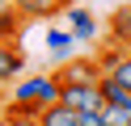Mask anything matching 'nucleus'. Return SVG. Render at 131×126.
<instances>
[{"instance_id": "nucleus-11", "label": "nucleus", "mask_w": 131, "mask_h": 126, "mask_svg": "<svg viewBox=\"0 0 131 126\" xmlns=\"http://www.w3.org/2000/svg\"><path fill=\"white\" fill-rule=\"evenodd\" d=\"M102 97L106 105H118V109H131V88H123L114 76H102Z\"/></svg>"}, {"instance_id": "nucleus-9", "label": "nucleus", "mask_w": 131, "mask_h": 126, "mask_svg": "<svg viewBox=\"0 0 131 126\" xmlns=\"http://www.w3.org/2000/svg\"><path fill=\"white\" fill-rule=\"evenodd\" d=\"M21 25H26V17L17 13L13 4H0V42H17Z\"/></svg>"}, {"instance_id": "nucleus-7", "label": "nucleus", "mask_w": 131, "mask_h": 126, "mask_svg": "<svg viewBox=\"0 0 131 126\" xmlns=\"http://www.w3.org/2000/svg\"><path fill=\"white\" fill-rule=\"evenodd\" d=\"M106 38H110L114 46H127V42H131V4H123L118 13L110 17V30H106Z\"/></svg>"}, {"instance_id": "nucleus-19", "label": "nucleus", "mask_w": 131, "mask_h": 126, "mask_svg": "<svg viewBox=\"0 0 131 126\" xmlns=\"http://www.w3.org/2000/svg\"><path fill=\"white\" fill-rule=\"evenodd\" d=\"M63 4H76V0H63Z\"/></svg>"}, {"instance_id": "nucleus-21", "label": "nucleus", "mask_w": 131, "mask_h": 126, "mask_svg": "<svg viewBox=\"0 0 131 126\" xmlns=\"http://www.w3.org/2000/svg\"><path fill=\"white\" fill-rule=\"evenodd\" d=\"M127 4H131V0H127Z\"/></svg>"}, {"instance_id": "nucleus-15", "label": "nucleus", "mask_w": 131, "mask_h": 126, "mask_svg": "<svg viewBox=\"0 0 131 126\" xmlns=\"http://www.w3.org/2000/svg\"><path fill=\"white\" fill-rule=\"evenodd\" d=\"M110 76H114V80H118V84H123V88H131V55H127V59H123V63H118V67H114V72H110Z\"/></svg>"}, {"instance_id": "nucleus-10", "label": "nucleus", "mask_w": 131, "mask_h": 126, "mask_svg": "<svg viewBox=\"0 0 131 126\" xmlns=\"http://www.w3.org/2000/svg\"><path fill=\"white\" fill-rule=\"evenodd\" d=\"M38 126H76V109H68L63 101H55V105H47L38 114Z\"/></svg>"}, {"instance_id": "nucleus-8", "label": "nucleus", "mask_w": 131, "mask_h": 126, "mask_svg": "<svg viewBox=\"0 0 131 126\" xmlns=\"http://www.w3.org/2000/svg\"><path fill=\"white\" fill-rule=\"evenodd\" d=\"M42 46L51 50V59H72V46H76V38H72L68 30H47Z\"/></svg>"}, {"instance_id": "nucleus-18", "label": "nucleus", "mask_w": 131, "mask_h": 126, "mask_svg": "<svg viewBox=\"0 0 131 126\" xmlns=\"http://www.w3.org/2000/svg\"><path fill=\"white\" fill-rule=\"evenodd\" d=\"M9 4H13V8H17V4H21V0H9Z\"/></svg>"}, {"instance_id": "nucleus-1", "label": "nucleus", "mask_w": 131, "mask_h": 126, "mask_svg": "<svg viewBox=\"0 0 131 126\" xmlns=\"http://www.w3.org/2000/svg\"><path fill=\"white\" fill-rule=\"evenodd\" d=\"M9 101H34V105H55L59 101V80L55 72H30V76H17L9 88Z\"/></svg>"}, {"instance_id": "nucleus-12", "label": "nucleus", "mask_w": 131, "mask_h": 126, "mask_svg": "<svg viewBox=\"0 0 131 126\" xmlns=\"http://www.w3.org/2000/svg\"><path fill=\"white\" fill-rule=\"evenodd\" d=\"M93 59H97V67H102V76H110L114 67L127 59V46H114V42H110V46H106V50H97Z\"/></svg>"}, {"instance_id": "nucleus-16", "label": "nucleus", "mask_w": 131, "mask_h": 126, "mask_svg": "<svg viewBox=\"0 0 131 126\" xmlns=\"http://www.w3.org/2000/svg\"><path fill=\"white\" fill-rule=\"evenodd\" d=\"M0 126H17V118H9L4 109H0Z\"/></svg>"}, {"instance_id": "nucleus-6", "label": "nucleus", "mask_w": 131, "mask_h": 126, "mask_svg": "<svg viewBox=\"0 0 131 126\" xmlns=\"http://www.w3.org/2000/svg\"><path fill=\"white\" fill-rule=\"evenodd\" d=\"M63 8H68L63 0H21L17 13L26 17V21H47V17H59Z\"/></svg>"}, {"instance_id": "nucleus-4", "label": "nucleus", "mask_w": 131, "mask_h": 126, "mask_svg": "<svg viewBox=\"0 0 131 126\" xmlns=\"http://www.w3.org/2000/svg\"><path fill=\"white\" fill-rule=\"evenodd\" d=\"M59 17H63V21H68V25H63V30H68V34H72V38H76V42H93V38H97V17L89 13L85 4H68V8H63Z\"/></svg>"}, {"instance_id": "nucleus-14", "label": "nucleus", "mask_w": 131, "mask_h": 126, "mask_svg": "<svg viewBox=\"0 0 131 126\" xmlns=\"http://www.w3.org/2000/svg\"><path fill=\"white\" fill-rule=\"evenodd\" d=\"M76 126H110V122L102 109H85V114H76Z\"/></svg>"}, {"instance_id": "nucleus-20", "label": "nucleus", "mask_w": 131, "mask_h": 126, "mask_svg": "<svg viewBox=\"0 0 131 126\" xmlns=\"http://www.w3.org/2000/svg\"><path fill=\"white\" fill-rule=\"evenodd\" d=\"M127 55H131V42H127Z\"/></svg>"}, {"instance_id": "nucleus-2", "label": "nucleus", "mask_w": 131, "mask_h": 126, "mask_svg": "<svg viewBox=\"0 0 131 126\" xmlns=\"http://www.w3.org/2000/svg\"><path fill=\"white\" fill-rule=\"evenodd\" d=\"M59 101L68 109H76V114H85V109H102L106 97H102V80L97 84H59Z\"/></svg>"}, {"instance_id": "nucleus-3", "label": "nucleus", "mask_w": 131, "mask_h": 126, "mask_svg": "<svg viewBox=\"0 0 131 126\" xmlns=\"http://www.w3.org/2000/svg\"><path fill=\"white\" fill-rule=\"evenodd\" d=\"M55 80L59 84H97L102 80V67H97L93 55H72V59H63V67L55 72Z\"/></svg>"}, {"instance_id": "nucleus-5", "label": "nucleus", "mask_w": 131, "mask_h": 126, "mask_svg": "<svg viewBox=\"0 0 131 126\" xmlns=\"http://www.w3.org/2000/svg\"><path fill=\"white\" fill-rule=\"evenodd\" d=\"M17 76H26V50L21 42H0V84H13Z\"/></svg>"}, {"instance_id": "nucleus-17", "label": "nucleus", "mask_w": 131, "mask_h": 126, "mask_svg": "<svg viewBox=\"0 0 131 126\" xmlns=\"http://www.w3.org/2000/svg\"><path fill=\"white\" fill-rule=\"evenodd\" d=\"M4 101H9V97H4V92H0V109H4Z\"/></svg>"}, {"instance_id": "nucleus-13", "label": "nucleus", "mask_w": 131, "mask_h": 126, "mask_svg": "<svg viewBox=\"0 0 131 126\" xmlns=\"http://www.w3.org/2000/svg\"><path fill=\"white\" fill-rule=\"evenodd\" d=\"M102 114H106V122H110V126H131V109H118V105H102Z\"/></svg>"}]
</instances>
